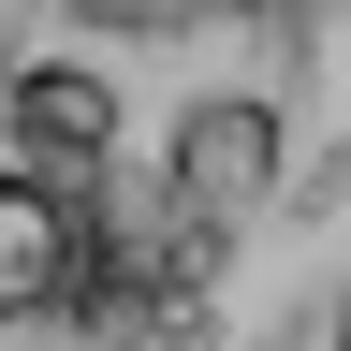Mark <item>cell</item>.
<instances>
[{
    "label": "cell",
    "mask_w": 351,
    "mask_h": 351,
    "mask_svg": "<svg viewBox=\"0 0 351 351\" xmlns=\"http://www.w3.org/2000/svg\"><path fill=\"white\" fill-rule=\"evenodd\" d=\"M103 147H117V88L88 73V59H15V161L29 176H103Z\"/></svg>",
    "instance_id": "3957f363"
},
{
    "label": "cell",
    "mask_w": 351,
    "mask_h": 351,
    "mask_svg": "<svg viewBox=\"0 0 351 351\" xmlns=\"http://www.w3.org/2000/svg\"><path fill=\"white\" fill-rule=\"evenodd\" d=\"M161 176H176V234H205V249H219V219H249L263 191H278V103H249V88L191 103Z\"/></svg>",
    "instance_id": "6da1fadb"
},
{
    "label": "cell",
    "mask_w": 351,
    "mask_h": 351,
    "mask_svg": "<svg viewBox=\"0 0 351 351\" xmlns=\"http://www.w3.org/2000/svg\"><path fill=\"white\" fill-rule=\"evenodd\" d=\"M103 263V219H88L73 176H29L0 161V307L15 322H44V307H73V278Z\"/></svg>",
    "instance_id": "7a4b0ae2"
},
{
    "label": "cell",
    "mask_w": 351,
    "mask_h": 351,
    "mask_svg": "<svg viewBox=\"0 0 351 351\" xmlns=\"http://www.w3.org/2000/svg\"><path fill=\"white\" fill-rule=\"evenodd\" d=\"M103 29H191V15H307V0H73Z\"/></svg>",
    "instance_id": "277c9868"
},
{
    "label": "cell",
    "mask_w": 351,
    "mask_h": 351,
    "mask_svg": "<svg viewBox=\"0 0 351 351\" xmlns=\"http://www.w3.org/2000/svg\"><path fill=\"white\" fill-rule=\"evenodd\" d=\"M337 351H351V307H337Z\"/></svg>",
    "instance_id": "5b68a950"
},
{
    "label": "cell",
    "mask_w": 351,
    "mask_h": 351,
    "mask_svg": "<svg viewBox=\"0 0 351 351\" xmlns=\"http://www.w3.org/2000/svg\"><path fill=\"white\" fill-rule=\"evenodd\" d=\"M263 351H278V337H263Z\"/></svg>",
    "instance_id": "8992f818"
}]
</instances>
